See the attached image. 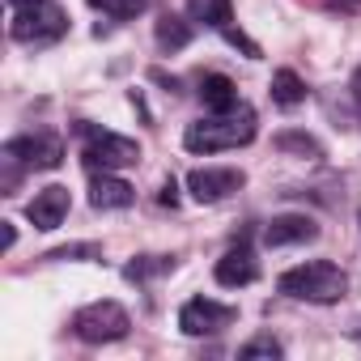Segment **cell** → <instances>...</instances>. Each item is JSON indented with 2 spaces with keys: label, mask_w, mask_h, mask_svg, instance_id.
<instances>
[{
  "label": "cell",
  "mask_w": 361,
  "mask_h": 361,
  "mask_svg": "<svg viewBox=\"0 0 361 361\" xmlns=\"http://www.w3.org/2000/svg\"><path fill=\"white\" fill-rule=\"evenodd\" d=\"M255 132H259L255 111H251L247 102H238V106H230V111H209L204 119L188 123L183 145H188L192 153H226V149L251 145Z\"/></svg>",
  "instance_id": "6da1fadb"
},
{
  "label": "cell",
  "mask_w": 361,
  "mask_h": 361,
  "mask_svg": "<svg viewBox=\"0 0 361 361\" xmlns=\"http://www.w3.org/2000/svg\"><path fill=\"white\" fill-rule=\"evenodd\" d=\"M276 289L293 302H314V306H336L344 293H348V272L336 268L331 259H310V264H298L289 272H281Z\"/></svg>",
  "instance_id": "7a4b0ae2"
},
{
  "label": "cell",
  "mask_w": 361,
  "mask_h": 361,
  "mask_svg": "<svg viewBox=\"0 0 361 361\" xmlns=\"http://www.w3.org/2000/svg\"><path fill=\"white\" fill-rule=\"evenodd\" d=\"M81 136H85V149H81V161L90 170H123V166H136L140 161V145L128 140V136H115L106 128H94V123H77Z\"/></svg>",
  "instance_id": "3957f363"
},
{
  "label": "cell",
  "mask_w": 361,
  "mask_h": 361,
  "mask_svg": "<svg viewBox=\"0 0 361 361\" xmlns=\"http://www.w3.org/2000/svg\"><path fill=\"white\" fill-rule=\"evenodd\" d=\"M128 327H132V319L119 302H90L73 314V336L85 344H115L128 336Z\"/></svg>",
  "instance_id": "277c9868"
},
{
  "label": "cell",
  "mask_w": 361,
  "mask_h": 361,
  "mask_svg": "<svg viewBox=\"0 0 361 361\" xmlns=\"http://www.w3.org/2000/svg\"><path fill=\"white\" fill-rule=\"evenodd\" d=\"M68 30V18L51 5H39V9H22V13H13V26H9V35L18 39V43H56L60 35Z\"/></svg>",
  "instance_id": "5b68a950"
},
{
  "label": "cell",
  "mask_w": 361,
  "mask_h": 361,
  "mask_svg": "<svg viewBox=\"0 0 361 361\" xmlns=\"http://www.w3.org/2000/svg\"><path fill=\"white\" fill-rule=\"evenodd\" d=\"M5 157L22 161L26 170H56L64 161V140L51 132H35V136H13L5 145Z\"/></svg>",
  "instance_id": "8992f818"
},
{
  "label": "cell",
  "mask_w": 361,
  "mask_h": 361,
  "mask_svg": "<svg viewBox=\"0 0 361 361\" xmlns=\"http://www.w3.org/2000/svg\"><path fill=\"white\" fill-rule=\"evenodd\" d=\"M234 319H238L234 306H221L213 298H192L183 310H178V331H183V336H217Z\"/></svg>",
  "instance_id": "52a82bcc"
},
{
  "label": "cell",
  "mask_w": 361,
  "mask_h": 361,
  "mask_svg": "<svg viewBox=\"0 0 361 361\" xmlns=\"http://www.w3.org/2000/svg\"><path fill=\"white\" fill-rule=\"evenodd\" d=\"M247 183V174L243 170H213V166H204V170H192L188 174V192H192V200L196 204H217V200H226L230 192H238Z\"/></svg>",
  "instance_id": "ba28073f"
},
{
  "label": "cell",
  "mask_w": 361,
  "mask_h": 361,
  "mask_svg": "<svg viewBox=\"0 0 361 361\" xmlns=\"http://www.w3.org/2000/svg\"><path fill=\"white\" fill-rule=\"evenodd\" d=\"M132 200H136V192H132L128 178H119L115 170H94V178H90V204H94L98 213L132 209Z\"/></svg>",
  "instance_id": "9c48e42d"
},
{
  "label": "cell",
  "mask_w": 361,
  "mask_h": 361,
  "mask_svg": "<svg viewBox=\"0 0 361 361\" xmlns=\"http://www.w3.org/2000/svg\"><path fill=\"white\" fill-rule=\"evenodd\" d=\"M314 238H319V221L306 213H281L264 226L268 247H293V243H314Z\"/></svg>",
  "instance_id": "30bf717a"
},
{
  "label": "cell",
  "mask_w": 361,
  "mask_h": 361,
  "mask_svg": "<svg viewBox=\"0 0 361 361\" xmlns=\"http://www.w3.org/2000/svg\"><path fill=\"white\" fill-rule=\"evenodd\" d=\"M68 188H60V183H51V188H43V192H35V200L26 204V217H30V226L35 230H56L64 217H68Z\"/></svg>",
  "instance_id": "8fae6325"
},
{
  "label": "cell",
  "mask_w": 361,
  "mask_h": 361,
  "mask_svg": "<svg viewBox=\"0 0 361 361\" xmlns=\"http://www.w3.org/2000/svg\"><path fill=\"white\" fill-rule=\"evenodd\" d=\"M213 276H217V285H226V289H243V285H251V281L259 276V264H255V255H251L247 247H234V251H226V255L217 259Z\"/></svg>",
  "instance_id": "7c38bea8"
},
{
  "label": "cell",
  "mask_w": 361,
  "mask_h": 361,
  "mask_svg": "<svg viewBox=\"0 0 361 361\" xmlns=\"http://www.w3.org/2000/svg\"><path fill=\"white\" fill-rule=\"evenodd\" d=\"M188 18L196 26L217 30V35L234 30V5H230V0H188Z\"/></svg>",
  "instance_id": "4fadbf2b"
},
{
  "label": "cell",
  "mask_w": 361,
  "mask_h": 361,
  "mask_svg": "<svg viewBox=\"0 0 361 361\" xmlns=\"http://www.w3.org/2000/svg\"><path fill=\"white\" fill-rule=\"evenodd\" d=\"M200 102H204V111H230V106H238V90L226 73H204L200 77Z\"/></svg>",
  "instance_id": "5bb4252c"
},
{
  "label": "cell",
  "mask_w": 361,
  "mask_h": 361,
  "mask_svg": "<svg viewBox=\"0 0 361 361\" xmlns=\"http://www.w3.org/2000/svg\"><path fill=\"white\" fill-rule=\"evenodd\" d=\"M188 43H192V18H178V13L157 18V47L161 51H183Z\"/></svg>",
  "instance_id": "9a60e30c"
},
{
  "label": "cell",
  "mask_w": 361,
  "mask_h": 361,
  "mask_svg": "<svg viewBox=\"0 0 361 361\" xmlns=\"http://www.w3.org/2000/svg\"><path fill=\"white\" fill-rule=\"evenodd\" d=\"M272 102H276V106H285V111L302 106V102H306V81H302L293 68L272 73Z\"/></svg>",
  "instance_id": "2e32d148"
},
{
  "label": "cell",
  "mask_w": 361,
  "mask_h": 361,
  "mask_svg": "<svg viewBox=\"0 0 361 361\" xmlns=\"http://www.w3.org/2000/svg\"><path fill=\"white\" fill-rule=\"evenodd\" d=\"M281 153H302V157H323V149H319V140L314 136H306V132H281L276 140H272Z\"/></svg>",
  "instance_id": "e0dca14e"
},
{
  "label": "cell",
  "mask_w": 361,
  "mask_h": 361,
  "mask_svg": "<svg viewBox=\"0 0 361 361\" xmlns=\"http://www.w3.org/2000/svg\"><path fill=\"white\" fill-rule=\"evenodd\" d=\"M90 5L102 9V13L115 18V22H132V18L145 13V0H90Z\"/></svg>",
  "instance_id": "ac0fdd59"
},
{
  "label": "cell",
  "mask_w": 361,
  "mask_h": 361,
  "mask_svg": "<svg viewBox=\"0 0 361 361\" xmlns=\"http://www.w3.org/2000/svg\"><path fill=\"white\" fill-rule=\"evenodd\" d=\"M238 357H243V361H255V357L276 361V357H285V348H281V340H272V336H255V340H247V344L238 348Z\"/></svg>",
  "instance_id": "d6986e66"
},
{
  "label": "cell",
  "mask_w": 361,
  "mask_h": 361,
  "mask_svg": "<svg viewBox=\"0 0 361 361\" xmlns=\"http://www.w3.org/2000/svg\"><path fill=\"white\" fill-rule=\"evenodd\" d=\"M166 268H174V259H161V255H145V259H132V264L123 268V276H128V281H149L153 272H166Z\"/></svg>",
  "instance_id": "ffe728a7"
},
{
  "label": "cell",
  "mask_w": 361,
  "mask_h": 361,
  "mask_svg": "<svg viewBox=\"0 0 361 361\" xmlns=\"http://www.w3.org/2000/svg\"><path fill=\"white\" fill-rule=\"evenodd\" d=\"M102 251L94 247V243H77V247H60V251H51L47 259H98Z\"/></svg>",
  "instance_id": "44dd1931"
},
{
  "label": "cell",
  "mask_w": 361,
  "mask_h": 361,
  "mask_svg": "<svg viewBox=\"0 0 361 361\" xmlns=\"http://www.w3.org/2000/svg\"><path fill=\"white\" fill-rule=\"evenodd\" d=\"M157 200H161L166 209H174V204H178V183H174V178H166V183H161V192H157Z\"/></svg>",
  "instance_id": "7402d4cb"
},
{
  "label": "cell",
  "mask_w": 361,
  "mask_h": 361,
  "mask_svg": "<svg viewBox=\"0 0 361 361\" xmlns=\"http://www.w3.org/2000/svg\"><path fill=\"white\" fill-rule=\"evenodd\" d=\"M39 5H47V0H9V9H13V13H22V9H39Z\"/></svg>",
  "instance_id": "603a6c76"
},
{
  "label": "cell",
  "mask_w": 361,
  "mask_h": 361,
  "mask_svg": "<svg viewBox=\"0 0 361 361\" xmlns=\"http://www.w3.org/2000/svg\"><path fill=\"white\" fill-rule=\"evenodd\" d=\"M13 243H18V230H13V221H5V251H9Z\"/></svg>",
  "instance_id": "cb8c5ba5"
},
{
  "label": "cell",
  "mask_w": 361,
  "mask_h": 361,
  "mask_svg": "<svg viewBox=\"0 0 361 361\" xmlns=\"http://www.w3.org/2000/svg\"><path fill=\"white\" fill-rule=\"evenodd\" d=\"M353 98H357V111H361V68H357V81H353Z\"/></svg>",
  "instance_id": "d4e9b609"
},
{
  "label": "cell",
  "mask_w": 361,
  "mask_h": 361,
  "mask_svg": "<svg viewBox=\"0 0 361 361\" xmlns=\"http://www.w3.org/2000/svg\"><path fill=\"white\" fill-rule=\"evenodd\" d=\"M361 5V0H340V9H357Z\"/></svg>",
  "instance_id": "484cf974"
},
{
  "label": "cell",
  "mask_w": 361,
  "mask_h": 361,
  "mask_svg": "<svg viewBox=\"0 0 361 361\" xmlns=\"http://www.w3.org/2000/svg\"><path fill=\"white\" fill-rule=\"evenodd\" d=\"M353 336H357V340H361V319H357V323H353Z\"/></svg>",
  "instance_id": "4316f807"
},
{
  "label": "cell",
  "mask_w": 361,
  "mask_h": 361,
  "mask_svg": "<svg viewBox=\"0 0 361 361\" xmlns=\"http://www.w3.org/2000/svg\"><path fill=\"white\" fill-rule=\"evenodd\" d=\"M357 221H361V213H357Z\"/></svg>",
  "instance_id": "83f0119b"
}]
</instances>
